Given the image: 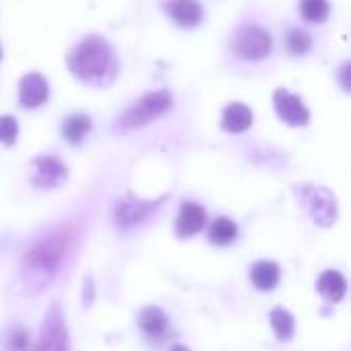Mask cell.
Masks as SVG:
<instances>
[{
	"instance_id": "obj_25",
	"label": "cell",
	"mask_w": 351,
	"mask_h": 351,
	"mask_svg": "<svg viewBox=\"0 0 351 351\" xmlns=\"http://www.w3.org/2000/svg\"><path fill=\"white\" fill-rule=\"evenodd\" d=\"M171 351H189V350H187L185 346H175V348H173Z\"/></svg>"
},
{
	"instance_id": "obj_5",
	"label": "cell",
	"mask_w": 351,
	"mask_h": 351,
	"mask_svg": "<svg viewBox=\"0 0 351 351\" xmlns=\"http://www.w3.org/2000/svg\"><path fill=\"white\" fill-rule=\"evenodd\" d=\"M70 350V339H68V329L64 321V313L60 304H51L45 313L39 339L35 351H68Z\"/></svg>"
},
{
	"instance_id": "obj_3",
	"label": "cell",
	"mask_w": 351,
	"mask_h": 351,
	"mask_svg": "<svg viewBox=\"0 0 351 351\" xmlns=\"http://www.w3.org/2000/svg\"><path fill=\"white\" fill-rule=\"evenodd\" d=\"M171 107H173V97L169 90L146 93L140 101H136L130 109L123 111V115L119 117V125L123 130L142 128V125L158 119L160 115H165Z\"/></svg>"
},
{
	"instance_id": "obj_8",
	"label": "cell",
	"mask_w": 351,
	"mask_h": 351,
	"mask_svg": "<svg viewBox=\"0 0 351 351\" xmlns=\"http://www.w3.org/2000/svg\"><path fill=\"white\" fill-rule=\"evenodd\" d=\"M162 199L158 202H142V199H136L132 195H128L125 199H121L117 206H115V224L119 228H132L136 224H140L142 220H146L152 212L158 210Z\"/></svg>"
},
{
	"instance_id": "obj_12",
	"label": "cell",
	"mask_w": 351,
	"mask_h": 351,
	"mask_svg": "<svg viewBox=\"0 0 351 351\" xmlns=\"http://www.w3.org/2000/svg\"><path fill=\"white\" fill-rule=\"evenodd\" d=\"M206 226V210L199 204L187 202L181 206V212L177 216V234L181 239H189L197 234Z\"/></svg>"
},
{
	"instance_id": "obj_20",
	"label": "cell",
	"mask_w": 351,
	"mask_h": 351,
	"mask_svg": "<svg viewBox=\"0 0 351 351\" xmlns=\"http://www.w3.org/2000/svg\"><path fill=\"white\" fill-rule=\"evenodd\" d=\"M331 12V4L327 0H300V14L308 23H325Z\"/></svg>"
},
{
	"instance_id": "obj_1",
	"label": "cell",
	"mask_w": 351,
	"mask_h": 351,
	"mask_svg": "<svg viewBox=\"0 0 351 351\" xmlns=\"http://www.w3.org/2000/svg\"><path fill=\"white\" fill-rule=\"evenodd\" d=\"M70 247H72V234L64 230L35 243L23 257L25 282L33 290L45 288V284H49L60 271L66 255L70 253Z\"/></svg>"
},
{
	"instance_id": "obj_18",
	"label": "cell",
	"mask_w": 351,
	"mask_h": 351,
	"mask_svg": "<svg viewBox=\"0 0 351 351\" xmlns=\"http://www.w3.org/2000/svg\"><path fill=\"white\" fill-rule=\"evenodd\" d=\"M237 234H239L237 224H234L230 218H226V216L216 218V222H214L212 228H210V241H212L214 245H218V247L230 245V243L237 239Z\"/></svg>"
},
{
	"instance_id": "obj_16",
	"label": "cell",
	"mask_w": 351,
	"mask_h": 351,
	"mask_svg": "<svg viewBox=\"0 0 351 351\" xmlns=\"http://www.w3.org/2000/svg\"><path fill=\"white\" fill-rule=\"evenodd\" d=\"M140 329L148 335V337H162L169 329V319L167 315L158 308V306H148L140 313Z\"/></svg>"
},
{
	"instance_id": "obj_26",
	"label": "cell",
	"mask_w": 351,
	"mask_h": 351,
	"mask_svg": "<svg viewBox=\"0 0 351 351\" xmlns=\"http://www.w3.org/2000/svg\"><path fill=\"white\" fill-rule=\"evenodd\" d=\"M0 58H2V49H0Z\"/></svg>"
},
{
	"instance_id": "obj_14",
	"label": "cell",
	"mask_w": 351,
	"mask_h": 351,
	"mask_svg": "<svg viewBox=\"0 0 351 351\" xmlns=\"http://www.w3.org/2000/svg\"><path fill=\"white\" fill-rule=\"evenodd\" d=\"M317 290L321 292V296H323L325 300H329V302H339V300H343V296H346V292H348V282H346V278H343L339 271L329 269V271H325V274L319 278Z\"/></svg>"
},
{
	"instance_id": "obj_11",
	"label": "cell",
	"mask_w": 351,
	"mask_h": 351,
	"mask_svg": "<svg viewBox=\"0 0 351 351\" xmlns=\"http://www.w3.org/2000/svg\"><path fill=\"white\" fill-rule=\"evenodd\" d=\"M308 204L317 224L331 226L337 220V199L327 187H315L308 195Z\"/></svg>"
},
{
	"instance_id": "obj_24",
	"label": "cell",
	"mask_w": 351,
	"mask_h": 351,
	"mask_svg": "<svg viewBox=\"0 0 351 351\" xmlns=\"http://www.w3.org/2000/svg\"><path fill=\"white\" fill-rule=\"evenodd\" d=\"M348 72H350V64L346 62L343 68H341V72H339V78H341V84H343L346 90H350V74Z\"/></svg>"
},
{
	"instance_id": "obj_4",
	"label": "cell",
	"mask_w": 351,
	"mask_h": 351,
	"mask_svg": "<svg viewBox=\"0 0 351 351\" xmlns=\"http://www.w3.org/2000/svg\"><path fill=\"white\" fill-rule=\"evenodd\" d=\"M271 45H274L271 35L263 27L253 25V23L241 25L230 41L232 51L241 60H247V62H259L267 58L271 53Z\"/></svg>"
},
{
	"instance_id": "obj_22",
	"label": "cell",
	"mask_w": 351,
	"mask_h": 351,
	"mask_svg": "<svg viewBox=\"0 0 351 351\" xmlns=\"http://www.w3.org/2000/svg\"><path fill=\"white\" fill-rule=\"evenodd\" d=\"M16 134H19V123L14 117L10 115H2L0 117V144L4 146H12L16 142Z\"/></svg>"
},
{
	"instance_id": "obj_17",
	"label": "cell",
	"mask_w": 351,
	"mask_h": 351,
	"mask_svg": "<svg viewBox=\"0 0 351 351\" xmlns=\"http://www.w3.org/2000/svg\"><path fill=\"white\" fill-rule=\"evenodd\" d=\"M93 128V121L88 115H82V113H76V115H70L64 119V125H62V134L64 138L72 144V146H78L82 142V138L90 132Z\"/></svg>"
},
{
	"instance_id": "obj_13",
	"label": "cell",
	"mask_w": 351,
	"mask_h": 351,
	"mask_svg": "<svg viewBox=\"0 0 351 351\" xmlns=\"http://www.w3.org/2000/svg\"><path fill=\"white\" fill-rule=\"evenodd\" d=\"M253 123V113L243 103H230L222 113V130L228 134H241Z\"/></svg>"
},
{
	"instance_id": "obj_10",
	"label": "cell",
	"mask_w": 351,
	"mask_h": 351,
	"mask_svg": "<svg viewBox=\"0 0 351 351\" xmlns=\"http://www.w3.org/2000/svg\"><path fill=\"white\" fill-rule=\"evenodd\" d=\"M165 12L181 27L193 29L204 21V8L197 0H165Z\"/></svg>"
},
{
	"instance_id": "obj_23",
	"label": "cell",
	"mask_w": 351,
	"mask_h": 351,
	"mask_svg": "<svg viewBox=\"0 0 351 351\" xmlns=\"http://www.w3.org/2000/svg\"><path fill=\"white\" fill-rule=\"evenodd\" d=\"M8 348H10V351L29 350V333H27V329H16V331L10 335Z\"/></svg>"
},
{
	"instance_id": "obj_15",
	"label": "cell",
	"mask_w": 351,
	"mask_h": 351,
	"mask_svg": "<svg viewBox=\"0 0 351 351\" xmlns=\"http://www.w3.org/2000/svg\"><path fill=\"white\" fill-rule=\"evenodd\" d=\"M251 282L257 290L269 292L278 286L280 282V267L274 261H259L251 269Z\"/></svg>"
},
{
	"instance_id": "obj_6",
	"label": "cell",
	"mask_w": 351,
	"mask_h": 351,
	"mask_svg": "<svg viewBox=\"0 0 351 351\" xmlns=\"http://www.w3.org/2000/svg\"><path fill=\"white\" fill-rule=\"evenodd\" d=\"M33 165V175H31V183L39 189H51V187H60L66 183L68 179V171L62 165L60 158L53 156H39L31 160Z\"/></svg>"
},
{
	"instance_id": "obj_2",
	"label": "cell",
	"mask_w": 351,
	"mask_h": 351,
	"mask_svg": "<svg viewBox=\"0 0 351 351\" xmlns=\"http://www.w3.org/2000/svg\"><path fill=\"white\" fill-rule=\"evenodd\" d=\"M113 64V51L109 41L99 35L84 37L68 53V70L78 80H101L107 76L109 66Z\"/></svg>"
},
{
	"instance_id": "obj_19",
	"label": "cell",
	"mask_w": 351,
	"mask_h": 351,
	"mask_svg": "<svg viewBox=\"0 0 351 351\" xmlns=\"http://www.w3.org/2000/svg\"><path fill=\"white\" fill-rule=\"evenodd\" d=\"M269 323L280 341H290L294 335V317L286 308H274L269 313Z\"/></svg>"
},
{
	"instance_id": "obj_7",
	"label": "cell",
	"mask_w": 351,
	"mask_h": 351,
	"mask_svg": "<svg viewBox=\"0 0 351 351\" xmlns=\"http://www.w3.org/2000/svg\"><path fill=\"white\" fill-rule=\"evenodd\" d=\"M274 105H276L280 119L290 125L300 128V125H306L311 119V113H308L306 105L302 103V99L286 88H278L274 93Z\"/></svg>"
},
{
	"instance_id": "obj_21",
	"label": "cell",
	"mask_w": 351,
	"mask_h": 351,
	"mask_svg": "<svg viewBox=\"0 0 351 351\" xmlns=\"http://www.w3.org/2000/svg\"><path fill=\"white\" fill-rule=\"evenodd\" d=\"M313 47V37L302 29H290L286 37V49L292 56H304Z\"/></svg>"
},
{
	"instance_id": "obj_9",
	"label": "cell",
	"mask_w": 351,
	"mask_h": 351,
	"mask_svg": "<svg viewBox=\"0 0 351 351\" xmlns=\"http://www.w3.org/2000/svg\"><path fill=\"white\" fill-rule=\"evenodd\" d=\"M47 80L39 72H29L19 82V103L27 109H35L47 101Z\"/></svg>"
}]
</instances>
